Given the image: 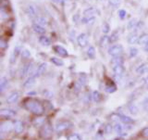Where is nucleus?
Masks as SVG:
<instances>
[{
    "label": "nucleus",
    "mask_w": 148,
    "mask_h": 140,
    "mask_svg": "<svg viewBox=\"0 0 148 140\" xmlns=\"http://www.w3.org/2000/svg\"><path fill=\"white\" fill-rule=\"evenodd\" d=\"M24 107L27 110L31 111L32 113L36 114V115H41L44 112V107L38 100L30 99H27L24 103Z\"/></svg>",
    "instance_id": "1"
},
{
    "label": "nucleus",
    "mask_w": 148,
    "mask_h": 140,
    "mask_svg": "<svg viewBox=\"0 0 148 140\" xmlns=\"http://www.w3.org/2000/svg\"><path fill=\"white\" fill-rule=\"evenodd\" d=\"M123 52V46L121 45H114L108 49V54L112 57H118Z\"/></svg>",
    "instance_id": "2"
},
{
    "label": "nucleus",
    "mask_w": 148,
    "mask_h": 140,
    "mask_svg": "<svg viewBox=\"0 0 148 140\" xmlns=\"http://www.w3.org/2000/svg\"><path fill=\"white\" fill-rule=\"evenodd\" d=\"M124 72H125V69L123 67V65H117V66L113 67V73L116 81H119L123 76Z\"/></svg>",
    "instance_id": "3"
},
{
    "label": "nucleus",
    "mask_w": 148,
    "mask_h": 140,
    "mask_svg": "<svg viewBox=\"0 0 148 140\" xmlns=\"http://www.w3.org/2000/svg\"><path fill=\"white\" fill-rule=\"evenodd\" d=\"M52 133H53V130H52V127H51L50 124H44L43 128H42L40 131V134L43 138L51 137H52Z\"/></svg>",
    "instance_id": "4"
},
{
    "label": "nucleus",
    "mask_w": 148,
    "mask_h": 140,
    "mask_svg": "<svg viewBox=\"0 0 148 140\" xmlns=\"http://www.w3.org/2000/svg\"><path fill=\"white\" fill-rule=\"evenodd\" d=\"M12 128H14V123L11 121H5L0 125V131H1V133H8L11 131Z\"/></svg>",
    "instance_id": "5"
},
{
    "label": "nucleus",
    "mask_w": 148,
    "mask_h": 140,
    "mask_svg": "<svg viewBox=\"0 0 148 140\" xmlns=\"http://www.w3.org/2000/svg\"><path fill=\"white\" fill-rule=\"evenodd\" d=\"M71 123L69 122H67V121H64V122H59L56 125V130L57 132H62L64 130H67L69 127H71Z\"/></svg>",
    "instance_id": "6"
},
{
    "label": "nucleus",
    "mask_w": 148,
    "mask_h": 140,
    "mask_svg": "<svg viewBox=\"0 0 148 140\" xmlns=\"http://www.w3.org/2000/svg\"><path fill=\"white\" fill-rule=\"evenodd\" d=\"M77 43L81 48H85L88 45V35L86 34H81L77 37Z\"/></svg>",
    "instance_id": "7"
},
{
    "label": "nucleus",
    "mask_w": 148,
    "mask_h": 140,
    "mask_svg": "<svg viewBox=\"0 0 148 140\" xmlns=\"http://www.w3.org/2000/svg\"><path fill=\"white\" fill-rule=\"evenodd\" d=\"M20 99V93L17 91H14L12 93L8 95V97H7V102L8 104H13L16 103V102Z\"/></svg>",
    "instance_id": "8"
},
{
    "label": "nucleus",
    "mask_w": 148,
    "mask_h": 140,
    "mask_svg": "<svg viewBox=\"0 0 148 140\" xmlns=\"http://www.w3.org/2000/svg\"><path fill=\"white\" fill-rule=\"evenodd\" d=\"M0 116L4 118H12L16 116V111L9 109H2L0 110Z\"/></svg>",
    "instance_id": "9"
},
{
    "label": "nucleus",
    "mask_w": 148,
    "mask_h": 140,
    "mask_svg": "<svg viewBox=\"0 0 148 140\" xmlns=\"http://www.w3.org/2000/svg\"><path fill=\"white\" fill-rule=\"evenodd\" d=\"M26 13L30 18L32 19L35 18L37 16V9L35 6H34V5H29V6L26 8Z\"/></svg>",
    "instance_id": "10"
},
{
    "label": "nucleus",
    "mask_w": 148,
    "mask_h": 140,
    "mask_svg": "<svg viewBox=\"0 0 148 140\" xmlns=\"http://www.w3.org/2000/svg\"><path fill=\"white\" fill-rule=\"evenodd\" d=\"M54 50H55L56 53H57L58 55H59V56H61V57L65 58V57H68V56H69L68 51L61 46H54Z\"/></svg>",
    "instance_id": "11"
},
{
    "label": "nucleus",
    "mask_w": 148,
    "mask_h": 140,
    "mask_svg": "<svg viewBox=\"0 0 148 140\" xmlns=\"http://www.w3.org/2000/svg\"><path fill=\"white\" fill-rule=\"evenodd\" d=\"M35 85V76H30L23 83V87L25 89H31Z\"/></svg>",
    "instance_id": "12"
},
{
    "label": "nucleus",
    "mask_w": 148,
    "mask_h": 140,
    "mask_svg": "<svg viewBox=\"0 0 148 140\" xmlns=\"http://www.w3.org/2000/svg\"><path fill=\"white\" fill-rule=\"evenodd\" d=\"M21 52V46H17L13 50V53L11 55V58H10V63L13 64L14 62L16 61V59L18 58V56L20 55V53Z\"/></svg>",
    "instance_id": "13"
},
{
    "label": "nucleus",
    "mask_w": 148,
    "mask_h": 140,
    "mask_svg": "<svg viewBox=\"0 0 148 140\" xmlns=\"http://www.w3.org/2000/svg\"><path fill=\"white\" fill-rule=\"evenodd\" d=\"M23 130H24V124L21 122V121H16L15 123H14V131H15L17 134H21L23 132Z\"/></svg>",
    "instance_id": "14"
},
{
    "label": "nucleus",
    "mask_w": 148,
    "mask_h": 140,
    "mask_svg": "<svg viewBox=\"0 0 148 140\" xmlns=\"http://www.w3.org/2000/svg\"><path fill=\"white\" fill-rule=\"evenodd\" d=\"M46 68H47V64L46 63H42V64H40L39 66H38V68H37V70H36V72H35V77L36 76H41V75H43V74L45 72V71H46Z\"/></svg>",
    "instance_id": "15"
},
{
    "label": "nucleus",
    "mask_w": 148,
    "mask_h": 140,
    "mask_svg": "<svg viewBox=\"0 0 148 140\" xmlns=\"http://www.w3.org/2000/svg\"><path fill=\"white\" fill-rule=\"evenodd\" d=\"M96 13H98L97 9L92 7V8H86L85 10L83 11V15H84V17H95Z\"/></svg>",
    "instance_id": "16"
},
{
    "label": "nucleus",
    "mask_w": 148,
    "mask_h": 140,
    "mask_svg": "<svg viewBox=\"0 0 148 140\" xmlns=\"http://www.w3.org/2000/svg\"><path fill=\"white\" fill-rule=\"evenodd\" d=\"M114 130H115V132L117 133L118 134H120V136H127V133L124 132V127L120 123H115Z\"/></svg>",
    "instance_id": "17"
},
{
    "label": "nucleus",
    "mask_w": 148,
    "mask_h": 140,
    "mask_svg": "<svg viewBox=\"0 0 148 140\" xmlns=\"http://www.w3.org/2000/svg\"><path fill=\"white\" fill-rule=\"evenodd\" d=\"M32 63H26L24 66L22 67L21 69V76L22 77H24L26 75H28V74H30L31 72V70H32Z\"/></svg>",
    "instance_id": "18"
},
{
    "label": "nucleus",
    "mask_w": 148,
    "mask_h": 140,
    "mask_svg": "<svg viewBox=\"0 0 148 140\" xmlns=\"http://www.w3.org/2000/svg\"><path fill=\"white\" fill-rule=\"evenodd\" d=\"M110 64L112 65L113 67L117 66V65H123V59L120 57V56H118V57H113V59H111Z\"/></svg>",
    "instance_id": "19"
},
{
    "label": "nucleus",
    "mask_w": 148,
    "mask_h": 140,
    "mask_svg": "<svg viewBox=\"0 0 148 140\" xmlns=\"http://www.w3.org/2000/svg\"><path fill=\"white\" fill-rule=\"evenodd\" d=\"M138 21L136 20V19H132V20H131L129 22H128V25H127V28H128V30L129 31H132V30H135L136 28H137V25H138V23L137 22Z\"/></svg>",
    "instance_id": "20"
},
{
    "label": "nucleus",
    "mask_w": 148,
    "mask_h": 140,
    "mask_svg": "<svg viewBox=\"0 0 148 140\" xmlns=\"http://www.w3.org/2000/svg\"><path fill=\"white\" fill-rule=\"evenodd\" d=\"M32 30L34 31V32H36V34H43L45 32V29L44 28V26L35 24V23L32 25Z\"/></svg>",
    "instance_id": "21"
},
{
    "label": "nucleus",
    "mask_w": 148,
    "mask_h": 140,
    "mask_svg": "<svg viewBox=\"0 0 148 140\" xmlns=\"http://www.w3.org/2000/svg\"><path fill=\"white\" fill-rule=\"evenodd\" d=\"M118 115H119V119L121 121V122H123L124 123L129 124V123H134V121L132 119H131L126 115H123V114H118Z\"/></svg>",
    "instance_id": "22"
},
{
    "label": "nucleus",
    "mask_w": 148,
    "mask_h": 140,
    "mask_svg": "<svg viewBox=\"0 0 148 140\" xmlns=\"http://www.w3.org/2000/svg\"><path fill=\"white\" fill-rule=\"evenodd\" d=\"M138 40H139V37H138V35L135 34V32H134V34H130L129 37H128V42H129L130 45H134V44L138 43Z\"/></svg>",
    "instance_id": "23"
},
{
    "label": "nucleus",
    "mask_w": 148,
    "mask_h": 140,
    "mask_svg": "<svg viewBox=\"0 0 148 140\" xmlns=\"http://www.w3.org/2000/svg\"><path fill=\"white\" fill-rule=\"evenodd\" d=\"M45 123V118L44 117H40V118H36L32 121V124L34 125V126H43Z\"/></svg>",
    "instance_id": "24"
},
{
    "label": "nucleus",
    "mask_w": 148,
    "mask_h": 140,
    "mask_svg": "<svg viewBox=\"0 0 148 140\" xmlns=\"http://www.w3.org/2000/svg\"><path fill=\"white\" fill-rule=\"evenodd\" d=\"M39 43L42 45V46H48L51 45V41L48 37L46 36H41L39 38Z\"/></svg>",
    "instance_id": "25"
},
{
    "label": "nucleus",
    "mask_w": 148,
    "mask_h": 140,
    "mask_svg": "<svg viewBox=\"0 0 148 140\" xmlns=\"http://www.w3.org/2000/svg\"><path fill=\"white\" fill-rule=\"evenodd\" d=\"M8 85V81L6 77H2L1 80H0V90L1 92H4V90L6 89V87Z\"/></svg>",
    "instance_id": "26"
},
{
    "label": "nucleus",
    "mask_w": 148,
    "mask_h": 140,
    "mask_svg": "<svg viewBox=\"0 0 148 140\" xmlns=\"http://www.w3.org/2000/svg\"><path fill=\"white\" fill-rule=\"evenodd\" d=\"M147 42H148V34H142L140 37H139L138 44H140V45H145Z\"/></svg>",
    "instance_id": "27"
},
{
    "label": "nucleus",
    "mask_w": 148,
    "mask_h": 140,
    "mask_svg": "<svg viewBox=\"0 0 148 140\" xmlns=\"http://www.w3.org/2000/svg\"><path fill=\"white\" fill-rule=\"evenodd\" d=\"M51 60V62L54 63L55 65H57V66H63L64 65V62H63V60L61 59H59L58 58H56V57H52L50 59Z\"/></svg>",
    "instance_id": "28"
},
{
    "label": "nucleus",
    "mask_w": 148,
    "mask_h": 140,
    "mask_svg": "<svg viewBox=\"0 0 148 140\" xmlns=\"http://www.w3.org/2000/svg\"><path fill=\"white\" fill-rule=\"evenodd\" d=\"M86 81H87V77L84 73H82L80 75V77H79V80H78V83L81 86H83L86 83Z\"/></svg>",
    "instance_id": "29"
},
{
    "label": "nucleus",
    "mask_w": 148,
    "mask_h": 140,
    "mask_svg": "<svg viewBox=\"0 0 148 140\" xmlns=\"http://www.w3.org/2000/svg\"><path fill=\"white\" fill-rule=\"evenodd\" d=\"M105 89L108 93H114L116 90H117V87H116V86L113 85V83H108V85L106 86Z\"/></svg>",
    "instance_id": "30"
},
{
    "label": "nucleus",
    "mask_w": 148,
    "mask_h": 140,
    "mask_svg": "<svg viewBox=\"0 0 148 140\" xmlns=\"http://www.w3.org/2000/svg\"><path fill=\"white\" fill-rule=\"evenodd\" d=\"M146 71H147V65L145 63L142 64L141 66H139L136 70L137 73H139V74H143Z\"/></svg>",
    "instance_id": "31"
},
{
    "label": "nucleus",
    "mask_w": 148,
    "mask_h": 140,
    "mask_svg": "<svg viewBox=\"0 0 148 140\" xmlns=\"http://www.w3.org/2000/svg\"><path fill=\"white\" fill-rule=\"evenodd\" d=\"M87 56L90 59H94L95 57V49L94 46H90L87 50Z\"/></svg>",
    "instance_id": "32"
},
{
    "label": "nucleus",
    "mask_w": 148,
    "mask_h": 140,
    "mask_svg": "<svg viewBox=\"0 0 148 140\" xmlns=\"http://www.w3.org/2000/svg\"><path fill=\"white\" fill-rule=\"evenodd\" d=\"M82 21L85 24H92L95 22V17H84L82 19Z\"/></svg>",
    "instance_id": "33"
},
{
    "label": "nucleus",
    "mask_w": 148,
    "mask_h": 140,
    "mask_svg": "<svg viewBox=\"0 0 148 140\" xmlns=\"http://www.w3.org/2000/svg\"><path fill=\"white\" fill-rule=\"evenodd\" d=\"M92 99L95 102H99L102 97H101V95H100V93L98 91H95V92H92Z\"/></svg>",
    "instance_id": "34"
},
{
    "label": "nucleus",
    "mask_w": 148,
    "mask_h": 140,
    "mask_svg": "<svg viewBox=\"0 0 148 140\" xmlns=\"http://www.w3.org/2000/svg\"><path fill=\"white\" fill-rule=\"evenodd\" d=\"M35 24H38L41 26H45L46 25V20L44 17H38L35 20Z\"/></svg>",
    "instance_id": "35"
},
{
    "label": "nucleus",
    "mask_w": 148,
    "mask_h": 140,
    "mask_svg": "<svg viewBox=\"0 0 148 140\" xmlns=\"http://www.w3.org/2000/svg\"><path fill=\"white\" fill-rule=\"evenodd\" d=\"M119 39V32H114L111 36H109V43H115L116 41Z\"/></svg>",
    "instance_id": "36"
},
{
    "label": "nucleus",
    "mask_w": 148,
    "mask_h": 140,
    "mask_svg": "<svg viewBox=\"0 0 148 140\" xmlns=\"http://www.w3.org/2000/svg\"><path fill=\"white\" fill-rule=\"evenodd\" d=\"M108 43H109V37L108 36H103V37H102V39L100 41V46H102V48H103V46L105 48Z\"/></svg>",
    "instance_id": "37"
},
{
    "label": "nucleus",
    "mask_w": 148,
    "mask_h": 140,
    "mask_svg": "<svg viewBox=\"0 0 148 140\" xmlns=\"http://www.w3.org/2000/svg\"><path fill=\"white\" fill-rule=\"evenodd\" d=\"M138 54V49L136 48H130V57L134 58Z\"/></svg>",
    "instance_id": "38"
},
{
    "label": "nucleus",
    "mask_w": 148,
    "mask_h": 140,
    "mask_svg": "<svg viewBox=\"0 0 148 140\" xmlns=\"http://www.w3.org/2000/svg\"><path fill=\"white\" fill-rule=\"evenodd\" d=\"M129 110H130V111H131L132 114H136L138 112V108L134 104H131V105H130L129 106Z\"/></svg>",
    "instance_id": "39"
},
{
    "label": "nucleus",
    "mask_w": 148,
    "mask_h": 140,
    "mask_svg": "<svg viewBox=\"0 0 148 140\" xmlns=\"http://www.w3.org/2000/svg\"><path fill=\"white\" fill-rule=\"evenodd\" d=\"M0 13H1V18L3 19V20H6V19L8 18V12L5 11L3 7L1 8V11H0Z\"/></svg>",
    "instance_id": "40"
},
{
    "label": "nucleus",
    "mask_w": 148,
    "mask_h": 140,
    "mask_svg": "<svg viewBox=\"0 0 148 140\" xmlns=\"http://www.w3.org/2000/svg\"><path fill=\"white\" fill-rule=\"evenodd\" d=\"M109 4L113 7H118L120 4V0H109Z\"/></svg>",
    "instance_id": "41"
},
{
    "label": "nucleus",
    "mask_w": 148,
    "mask_h": 140,
    "mask_svg": "<svg viewBox=\"0 0 148 140\" xmlns=\"http://www.w3.org/2000/svg\"><path fill=\"white\" fill-rule=\"evenodd\" d=\"M0 48H1L2 49L7 48H8V42H7V41H5V40H3V39L0 40Z\"/></svg>",
    "instance_id": "42"
},
{
    "label": "nucleus",
    "mask_w": 148,
    "mask_h": 140,
    "mask_svg": "<svg viewBox=\"0 0 148 140\" xmlns=\"http://www.w3.org/2000/svg\"><path fill=\"white\" fill-rule=\"evenodd\" d=\"M22 57H23V58H26V59L30 58V57H31V52H30L29 50H27V49L23 50V51H22Z\"/></svg>",
    "instance_id": "43"
},
{
    "label": "nucleus",
    "mask_w": 148,
    "mask_h": 140,
    "mask_svg": "<svg viewBox=\"0 0 148 140\" xmlns=\"http://www.w3.org/2000/svg\"><path fill=\"white\" fill-rule=\"evenodd\" d=\"M69 140H82L81 137L78 136V134H71V136L69 137Z\"/></svg>",
    "instance_id": "44"
},
{
    "label": "nucleus",
    "mask_w": 148,
    "mask_h": 140,
    "mask_svg": "<svg viewBox=\"0 0 148 140\" xmlns=\"http://www.w3.org/2000/svg\"><path fill=\"white\" fill-rule=\"evenodd\" d=\"M108 32H109V25L108 24V23H105V24L103 25V32L108 34Z\"/></svg>",
    "instance_id": "45"
},
{
    "label": "nucleus",
    "mask_w": 148,
    "mask_h": 140,
    "mask_svg": "<svg viewBox=\"0 0 148 140\" xmlns=\"http://www.w3.org/2000/svg\"><path fill=\"white\" fill-rule=\"evenodd\" d=\"M142 134L145 137H148V127H145V128H143V131H142Z\"/></svg>",
    "instance_id": "46"
},
{
    "label": "nucleus",
    "mask_w": 148,
    "mask_h": 140,
    "mask_svg": "<svg viewBox=\"0 0 148 140\" xmlns=\"http://www.w3.org/2000/svg\"><path fill=\"white\" fill-rule=\"evenodd\" d=\"M119 15L121 19H124V17L126 16V11L123 10V9H120V10L119 11Z\"/></svg>",
    "instance_id": "47"
},
{
    "label": "nucleus",
    "mask_w": 148,
    "mask_h": 140,
    "mask_svg": "<svg viewBox=\"0 0 148 140\" xmlns=\"http://www.w3.org/2000/svg\"><path fill=\"white\" fill-rule=\"evenodd\" d=\"M145 86L148 88V76L145 78Z\"/></svg>",
    "instance_id": "48"
},
{
    "label": "nucleus",
    "mask_w": 148,
    "mask_h": 140,
    "mask_svg": "<svg viewBox=\"0 0 148 140\" xmlns=\"http://www.w3.org/2000/svg\"><path fill=\"white\" fill-rule=\"evenodd\" d=\"M51 1H52V2H54V3H61L62 2V0H51Z\"/></svg>",
    "instance_id": "49"
},
{
    "label": "nucleus",
    "mask_w": 148,
    "mask_h": 140,
    "mask_svg": "<svg viewBox=\"0 0 148 140\" xmlns=\"http://www.w3.org/2000/svg\"><path fill=\"white\" fill-rule=\"evenodd\" d=\"M145 50L146 51V52H148V42L145 45Z\"/></svg>",
    "instance_id": "50"
}]
</instances>
